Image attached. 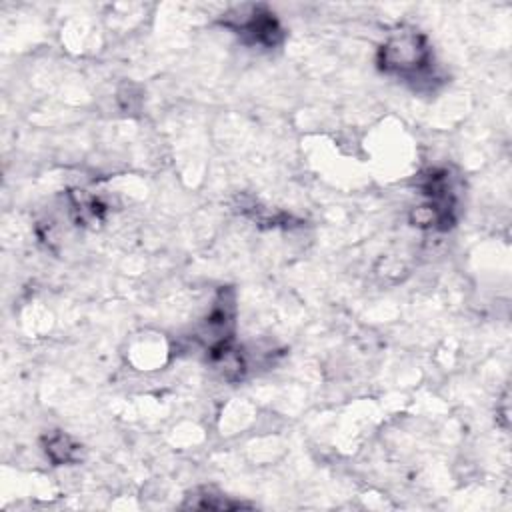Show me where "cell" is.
I'll list each match as a JSON object with an SVG mask.
<instances>
[{
    "mask_svg": "<svg viewBox=\"0 0 512 512\" xmlns=\"http://www.w3.org/2000/svg\"><path fill=\"white\" fill-rule=\"evenodd\" d=\"M224 26L240 34L250 44L260 46H276L282 38V28L274 14L262 10V8H250L244 12H232L224 18Z\"/></svg>",
    "mask_w": 512,
    "mask_h": 512,
    "instance_id": "obj_2",
    "label": "cell"
},
{
    "mask_svg": "<svg viewBox=\"0 0 512 512\" xmlns=\"http://www.w3.org/2000/svg\"><path fill=\"white\" fill-rule=\"evenodd\" d=\"M380 68L406 80H422L430 68V48L418 32H398L380 48Z\"/></svg>",
    "mask_w": 512,
    "mask_h": 512,
    "instance_id": "obj_1",
    "label": "cell"
},
{
    "mask_svg": "<svg viewBox=\"0 0 512 512\" xmlns=\"http://www.w3.org/2000/svg\"><path fill=\"white\" fill-rule=\"evenodd\" d=\"M74 444L64 436V434H56L48 440L46 444V452L48 456L56 462V464H62V462H70L74 458Z\"/></svg>",
    "mask_w": 512,
    "mask_h": 512,
    "instance_id": "obj_3",
    "label": "cell"
}]
</instances>
